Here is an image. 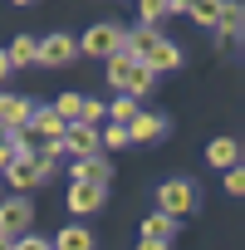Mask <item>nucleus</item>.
<instances>
[{
    "instance_id": "f8f14e48",
    "label": "nucleus",
    "mask_w": 245,
    "mask_h": 250,
    "mask_svg": "<svg viewBox=\"0 0 245 250\" xmlns=\"http://www.w3.org/2000/svg\"><path fill=\"white\" fill-rule=\"evenodd\" d=\"M5 59H10V69H25V64H40V40H30V35H20V40H10V49H5Z\"/></svg>"
},
{
    "instance_id": "7ed1b4c3",
    "label": "nucleus",
    "mask_w": 245,
    "mask_h": 250,
    "mask_svg": "<svg viewBox=\"0 0 245 250\" xmlns=\"http://www.w3.org/2000/svg\"><path fill=\"white\" fill-rule=\"evenodd\" d=\"M79 44V54H93V59H108V54H118L122 49V30L118 25H93L83 40H74Z\"/></svg>"
},
{
    "instance_id": "dca6fc26",
    "label": "nucleus",
    "mask_w": 245,
    "mask_h": 250,
    "mask_svg": "<svg viewBox=\"0 0 245 250\" xmlns=\"http://www.w3.org/2000/svg\"><path fill=\"white\" fill-rule=\"evenodd\" d=\"M103 113H108L113 123H122V128H128V123H133V118H138L143 108H138V98H128V93H118V98H113V103H108Z\"/></svg>"
},
{
    "instance_id": "412c9836",
    "label": "nucleus",
    "mask_w": 245,
    "mask_h": 250,
    "mask_svg": "<svg viewBox=\"0 0 245 250\" xmlns=\"http://www.w3.org/2000/svg\"><path fill=\"white\" fill-rule=\"evenodd\" d=\"M138 15H143V25H157L167 15V0H138Z\"/></svg>"
},
{
    "instance_id": "bb28decb",
    "label": "nucleus",
    "mask_w": 245,
    "mask_h": 250,
    "mask_svg": "<svg viewBox=\"0 0 245 250\" xmlns=\"http://www.w3.org/2000/svg\"><path fill=\"white\" fill-rule=\"evenodd\" d=\"M5 74H10V59H5V49H0V83H5Z\"/></svg>"
},
{
    "instance_id": "6ab92c4d",
    "label": "nucleus",
    "mask_w": 245,
    "mask_h": 250,
    "mask_svg": "<svg viewBox=\"0 0 245 250\" xmlns=\"http://www.w3.org/2000/svg\"><path fill=\"white\" fill-rule=\"evenodd\" d=\"M216 5H221V0H191L186 15H191L196 25H206V30H211V25H216Z\"/></svg>"
},
{
    "instance_id": "cd10ccee",
    "label": "nucleus",
    "mask_w": 245,
    "mask_h": 250,
    "mask_svg": "<svg viewBox=\"0 0 245 250\" xmlns=\"http://www.w3.org/2000/svg\"><path fill=\"white\" fill-rule=\"evenodd\" d=\"M10 245H15V240H10V235H0V250H10Z\"/></svg>"
},
{
    "instance_id": "6e6552de",
    "label": "nucleus",
    "mask_w": 245,
    "mask_h": 250,
    "mask_svg": "<svg viewBox=\"0 0 245 250\" xmlns=\"http://www.w3.org/2000/svg\"><path fill=\"white\" fill-rule=\"evenodd\" d=\"M59 147H69V152H79V157H93V152H103V147H98V128H88V123H64V138H59Z\"/></svg>"
},
{
    "instance_id": "a878e982",
    "label": "nucleus",
    "mask_w": 245,
    "mask_h": 250,
    "mask_svg": "<svg viewBox=\"0 0 245 250\" xmlns=\"http://www.w3.org/2000/svg\"><path fill=\"white\" fill-rule=\"evenodd\" d=\"M167 245H172V240H147V235H143V245H138V250H167Z\"/></svg>"
},
{
    "instance_id": "423d86ee",
    "label": "nucleus",
    "mask_w": 245,
    "mask_h": 250,
    "mask_svg": "<svg viewBox=\"0 0 245 250\" xmlns=\"http://www.w3.org/2000/svg\"><path fill=\"white\" fill-rule=\"evenodd\" d=\"M138 64H143L147 74H167V69H177V64H182V49H177L172 40H162V35H157V40L143 49V59H138Z\"/></svg>"
},
{
    "instance_id": "39448f33",
    "label": "nucleus",
    "mask_w": 245,
    "mask_h": 250,
    "mask_svg": "<svg viewBox=\"0 0 245 250\" xmlns=\"http://www.w3.org/2000/svg\"><path fill=\"white\" fill-rule=\"evenodd\" d=\"M30 113H35L30 98H20V93H0V128H5L10 138L30 128Z\"/></svg>"
},
{
    "instance_id": "1a4fd4ad",
    "label": "nucleus",
    "mask_w": 245,
    "mask_h": 250,
    "mask_svg": "<svg viewBox=\"0 0 245 250\" xmlns=\"http://www.w3.org/2000/svg\"><path fill=\"white\" fill-rule=\"evenodd\" d=\"M74 182H79V187H103V191H108V182H113L108 157H98V152H93V157H79V162H74Z\"/></svg>"
},
{
    "instance_id": "aec40b11",
    "label": "nucleus",
    "mask_w": 245,
    "mask_h": 250,
    "mask_svg": "<svg viewBox=\"0 0 245 250\" xmlns=\"http://www.w3.org/2000/svg\"><path fill=\"white\" fill-rule=\"evenodd\" d=\"M98 147H108V152L128 147V128H122V123H108V133H98Z\"/></svg>"
},
{
    "instance_id": "f3484780",
    "label": "nucleus",
    "mask_w": 245,
    "mask_h": 250,
    "mask_svg": "<svg viewBox=\"0 0 245 250\" xmlns=\"http://www.w3.org/2000/svg\"><path fill=\"white\" fill-rule=\"evenodd\" d=\"M172 230H177V221H172V216H162V211L143 221V235H147V240H172Z\"/></svg>"
},
{
    "instance_id": "c85d7f7f",
    "label": "nucleus",
    "mask_w": 245,
    "mask_h": 250,
    "mask_svg": "<svg viewBox=\"0 0 245 250\" xmlns=\"http://www.w3.org/2000/svg\"><path fill=\"white\" fill-rule=\"evenodd\" d=\"M15 5H30V0H15Z\"/></svg>"
},
{
    "instance_id": "4468645a",
    "label": "nucleus",
    "mask_w": 245,
    "mask_h": 250,
    "mask_svg": "<svg viewBox=\"0 0 245 250\" xmlns=\"http://www.w3.org/2000/svg\"><path fill=\"white\" fill-rule=\"evenodd\" d=\"M240 25H245V10L235 5V0H221V5H216V25H211V30H221V35H240Z\"/></svg>"
},
{
    "instance_id": "b1692460",
    "label": "nucleus",
    "mask_w": 245,
    "mask_h": 250,
    "mask_svg": "<svg viewBox=\"0 0 245 250\" xmlns=\"http://www.w3.org/2000/svg\"><path fill=\"white\" fill-rule=\"evenodd\" d=\"M10 250H49V240H40V235H15Z\"/></svg>"
},
{
    "instance_id": "20e7f679",
    "label": "nucleus",
    "mask_w": 245,
    "mask_h": 250,
    "mask_svg": "<svg viewBox=\"0 0 245 250\" xmlns=\"http://www.w3.org/2000/svg\"><path fill=\"white\" fill-rule=\"evenodd\" d=\"M30 221H35V206H30V196H10V201H0V235H25L30 230Z\"/></svg>"
},
{
    "instance_id": "a211bd4d",
    "label": "nucleus",
    "mask_w": 245,
    "mask_h": 250,
    "mask_svg": "<svg viewBox=\"0 0 245 250\" xmlns=\"http://www.w3.org/2000/svg\"><path fill=\"white\" fill-rule=\"evenodd\" d=\"M54 113H59L64 123H79V113H83V93H64V98H54Z\"/></svg>"
},
{
    "instance_id": "0eeeda50",
    "label": "nucleus",
    "mask_w": 245,
    "mask_h": 250,
    "mask_svg": "<svg viewBox=\"0 0 245 250\" xmlns=\"http://www.w3.org/2000/svg\"><path fill=\"white\" fill-rule=\"evenodd\" d=\"M74 54H79L74 35H44V40H40V64H49V69L74 64Z\"/></svg>"
},
{
    "instance_id": "2eb2a0df",
    "label": "nucleus",
    "mask_w": 245,
    "mask_h": 250,
    "mask_svg": "<svg viewBox=\"0 0 245 250\" xmlns=\"http://www.w3.org/2000/svg\"><path fill=\"white\" fill-rule=\"evenodd\" d=\"M235 157H240L235 138H216V143L206 147V162H211V167H235Z\"/></svg>"
},
{
    "instance_id": "9d476101",
    "label": "nucleus",
    "mask_w": 245,
    "mask_h": 250,
    "mask_svg": "<svg viewBox=\"0 0 245 250\" xmlns=\"http://www.w3.org/2000/svg\"><path fill=\"white\" fill-rule=\"evenodd\" d=\"M98 206H103V187H79V182L69 187V211H74V216H88V211H98Z\"/></svg>"
},
{
    "instance_id": "4be33fe9",
    "label": "nucleus",
    "mask_w": 245,
    "mask_h": 250,
    "mask_svg": "<svg viewBox=\"0 0 245 250\" xmlns=\"http://www.w3.org/2000/svg\"><path fill=\"white\" fill-rule=\"evenodd\" d=\"M98 118H108V113H103V103H98V98H83V113H79V123L98 128Z\"/></svg>"
},
{
    "instance_id": "393cba45",
    "label": "nucleus",
    "mask_w": 245,
    "mask_h": 250,
    "mask_svg": "<svg viewBox=\"0 0 245 250\" xmlns=\"http://www.w3.org/2000/svg\"><path fill=\"white\" fill-rule=\"evenodd\" d=\"M10 157H15V147H10V143H0V172L10 167Z\"/></svg>"
},
{
    "instance_id": "5701e85b",
    "label": "nucleus",
    "mask_w": 245,
    "mask_h": 250,
    "mask_svg": "<svg viewBox=\"0 0 245 250\" xmlns=\"http://www.w3.org/2000/svg\"><path fill=\"white\" fill-rule=\"evenodd\" d=\"M225 191L230 196H245V167H225Z\"/></svg>"
},
{
    "instance_id": "ddd939ff",
    "label": "nucleus",
    "mask_w": 245,
    "mask_h": 250,
    "mask_svg": "<svg viewBox=\"0 0 245 250\" xmlns=\"http://www.w3.org/2000/svg\"><path fill=\"white\" fill-rule=\"evenodd\" d=\"M49 250H93V230L88 226H64Z\"/></svg>"
},
{
    "instance_id": "9b49d317",
    "label": "nucleus",
    "mask_w": 245,
    "mask_h": 250,
    "mask_svg": "<svg viewBox=\"0 0 245 250\" xmlns=\"http://www.w3.org/2000/svg\"><path fill=\"white\" fill-rule=\"evenodd\" d=\"M162 128H167V123H162L157 113H138V118L128 123V143H152V138H162Z\"/></svg>"
},
{
    "instance_id": "f257e3e1",
    "label": "nucleus",
    "mask_w": 245,
    "mask_h": 250,
    "mask_svg": "<svg viewBox=\"0 0 245 250\" xmlns=\"http://www.w3.org/2000/svg\"><path fill=\"white\" fill-rule=\"evenodd\" d=\"M108 83L118 88V93H128V98H143L147 88H152V74L138 64V59H128V54H108Z\"/></svg>"
},
{
    "instance_id": "f03ea898",
    "label": "nucleus",
    "mask_w": 245,
    "mask_h": 250,
    "mask_svg": "<svg viewBox=\"0 0 245 250\" xmlns=\"http://www.w3.org/2000/svg\"><path fill=\"white\" fill-rule=\"evenodd\" d=\"M157 206H162V216H191L196 211V187L186 182V177H177V182H162V191H157Z\"/></svg>"
}]
</instances>
